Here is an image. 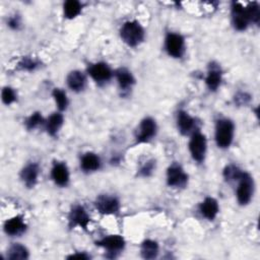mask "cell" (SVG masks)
<instances>
[{
	"label": "cell",
	"mask_w": 260,
	"mask_h": 260,
	"mask_svg": "<svg viewBox=\"0 0 260 260\" xmlns=\"http://www.w3.org/2000/svg\"><path fill=\"white\" fill-rule=\"evenodd\" d=\"M235 126L230 119H219L215 124V141L218 147H229L234 138Z\"/></svg>",
	"instance_id": "2"
},
{
	"label": "cell",
	"mask_w": 260,
	"mask_h": 260,
	"mask_svg": "<svg viewBox=\"0 0 260 260\" xmlns=\"http://www.w3.org/2000/svg\"><path fill=\"white\" fill-rule=\"evenodd\" d=\"M140 251L144 259H153L158 254V245L152 240H146L142 243Z\"/></svg>",
	"instance_id": "23"
},
{
	"label": "cell",
	"mask_w": 260,
	"mask_h": 260,
	"mask_svg": "<svg viewBox=\"0 0 260 260\" xmlns=\"http://www.w3.org/2000/svg\"><path fill=\"white\" fill-rule=\"evenodd\" d=\"M238 181L239 185L237 188V199L241 205H246L252 199L254 192V181L253 178L245 172L242 173Z\"/></svg>",
	"instance_id": "3"
},
{
	"label": "cell",
	"mask_w": 260,
	"mask_h": 260,
	"mask_svg": "<svg viewBox=\"0 0 260 260\" xmlns=\"http://www.w3.org/2000/svg\"><path fill=\"white\" fill-rule=\"evenodd\" d=\"M232 21L236 29L245 30L250 21L249 14L247 11V7L243 6L239 2L232 3Z\"/></svg>",
	"instance_id": "6"
},
{
	"label": "cell",
	"mask_w": 260,
	"mask_h": 260,
	"mask_svg": "<svg viewBox=\"0 0 260 260\" xmlns=\"http://www.w3.org/2000/svg\"><path fill=\"white\" fill-rule=\"evenodd\" d=\"M43 123V117L41 115V113L36 112L34 114H31L26 120H25V126L28 130L35 129L36 127H38L40 124Z\"/></svg>",
	"instance_id": "29"
},
{
	"label": "cell",
	"mask_w": 260,
	"mask_h": 260,
	"mask_svg": "<svg viewBox=\"0 0 260 260\" xmlns=\"http://www.w3.org/2000/svg\"><path fill=\"white\" fill-rule=\"evenodd\" d=\"M156 123L152 118H145L141 121L137 133H136V143H145L152 139L156 134Z\"/></svg>",
	"instance_id": "8"
},
{
	"label": "cell",
	"mask_w": 260,
	"mask_h": 260,
	"mask_svg": "<svg viewBox=\"0 0 260 260\" xmlns=\"http://www.w3.org/2000/svg\"><path fill=\"white\" fill-rule=\"evenodd\" d=\"M87 72L90 77L98 83H104L111 79L112 70L104 62H98L90 64L87 68Z\"/></svg>",
	"instance_id": "11"
},
{
	"label": "cell",
	"mask_w": 260,
	"mask_h": 260,
	"mask_svg": "<svg viewBox=\"0 0 260 260\" xmlns=\"http://www.w3.org/2000/svg\"><path fill=\"white\" fill-rule=\"evenodd\" d=\"M177 125H178L179 131L183 135H186V134L190 133L191 130L194 128L195 120L187 112L180 111L178 113V117H177Z\"/></svg>",
	"instance_id": "18"
},
{
	"label": "cell",
	"mask_w": 260,
	"mask_h": 260,
	"mask_svg": "<svg viewBox=\"0 0 260 260\" xmlns=\"http://www.w3.org/2000/svg\"><path fill=\"white\" fill-rule=\"evenodd\" d=\"M19 18L17 16H12L9 18V21H8V25L11 27V28H17L19 26Z\"/></svg>",
	"instance_id": "33"
},
{
	"label": "cell",
	"mask_w": 260,
	"mask_h": 260,
	"mask_svg": "<svg viewBox=\"0 0 260 260\" xmlns=\"http://www.w3.org/2000/svg\"><path fill=\"white\" fill-rule=\"evenodd\" d=\"M7 258L10 260H22L28 258L27 249L20 244H13L7 252Z\"/></svg>",
	"instance_id": "24"
},
{
	"label": "cell",
	"mask_w": 260,
	"mask_h": 260,
	"mask_svg": "<svg viewBox=\"0 0 260 260\" xmlns=\"http://www.w3.org/2000/svg\"><path fill=\"white\" fill-rule=\"evenodd\" d=\"M19 66L20 68L22 69H25V70H34L37 66H38V62L35 61L34 59L31 58H23L21 60V62L19 63Z\"/></svg>",
	"instance_id": "31"
},
{
	"label": "cell",
	"mask_w": 260,
	"mask_h": 260,
	"mask_svg": "<svg viewBox=\"0 0 260 260\" xmlns=\"http://www.w3.org/2000/svg\"><path fill=\"white\" fill-rule=\"evenodd\" d=\"M80 166L81 169L85 172H93L100 169L101 159L95 153L87 152L81 157Z\"/></svg>",
	"instance_id": "20"
},
{
	"label": "cell",
	"mask_w": 260,
	"mask_h": 260,
	"mask_svg": "<svg viewBox=\"0 0 260 260\" xmlns=\"http://www.w3.org/2000/svg\"><path fill=\"white\" fill-rule=\"evenodd\" d=\"M68 259H88L89 256L86 255L85 253H75V254H72L70 256L67 257Z\"/></svg>",
	"instance_id": "34"
},
{
	"label": "cell",
	"mask_w": 260,
	"mask_h": 260,
	"mask_svg": "<svg viewBox=\"0 0 260 260\" xmlns=\"http://www.w3.org/2000/svg\"><path fill=\"white\" fill-rule=\"evenodd\" d=\"M206 138L205 135L200 132L192 134L189 142V150L194 160L201 162L204 160L206 153Z\"/></svg>",
	"instance_id": "4"
},
{
	"label": "cell",
	"mask_w": 260,
	"mask_h": 260,
	"mask_svg": "<svg viewBox=\"0 0 260 260\" xmlns=\"http://www.w3.org/2000/svg\"><path fill=\"white\" fill-rule=\"evenodd\" d=\"M62 124H63V116H62V114H60V113L52 114L48 118L47 123H46L47 132L51 136H56V134L58 133V131L62 127Z\"/></svg>",
	"instance_id": "22"
},
{
	"label": "cell",
	"mask_w": 260,
	"mask_h": 260,
	"mask_svg": "<svg viewBox=\"0 0 260 260\" xmlns=\"http://www.w3.org/2000/svg\"><path fill=\"white\" fill-rule=\"evenodd\" d=\"M242 171L236 167V166H228L224 171H223V176H224V179L226 181H238V179L240 178V176L242 175Z\"/></svg>",
	"instance_id": "28"
},
{
	"label": "cell",
	"mask_w": 260,
	"mask_h": 260,
	"mask_svg": "<svg viewBox=\"0 0 260 260\" xmlns=\"http://www.w3.org/2000/svg\"><path fill=\"white\" fill-rule=\"evenodd\" d=\"M1 96H2V102L5 105H10L16 100V94H15L14 90L11 87H8V86L3 88Z\"/></svg>",
	"instance_id": "30"
},
{
	"label": "cell",
	"mask_w": 260,
	"mask_h": 260,
	"mask_svg": "<svg viewBox=\"0 0 260 260\" xmlns=\"http://www.w3.org/2000/svg\"><path fill=\"white\" fill-rule=\"evenodd\" d=\"M188 182V175L178 164H173L167 171V183L174 188L184 187Z\"/></svg>",
	"instance_id": "7"
},
{
	"label": "cell",
	"mask_w": 260,
	"mask_h": 260,
	"mask_svg": "<svg viewBox=\"0 0 260 260\" xmlns=\"http://www.w3.org/2000/svg\"><path fill=\"white\" fill-rule=\"evenodd\" d=\"M205 83L207 87L212 91L218 88V86L221 83V71L218 66L214 64L210 65L205 78Z\"/></svg>",
	"instance_id": "17"
},
{
	"label": "cell",
	"mask_w": 260,
	"mask_h": 260,
	"mask_svg": "<svg viewBox=\"0 0 260 260\" xmlns=\"http://www.w3.org/2000/svg\"><path fill=\"white\" fill-rule=\"evenodd\" d=\"M120 36L126 45L136 47L144 39V29L138 21L129 20L123 23L120 29Z\"/></svg>",
	"instance_id": "1"
},
{
	"label": "cell",
	"mask_w": 260,
	"mask_h": 260,
	"mask_svg": "<svg viewBox=\"0 0 260 260\" xmlns=\"http://www.w3.org/2000/svg\"><path fill=\"white\" fill-rule=\"evenodd\" d=\"M53 98L57 104V107L60 111H63L67 108L68 106V99L66 93L60 89V88H55L53 90Z\"/></svg>",
	"instance_id": "26"
},
{
	"label": "cell",
	"mask_w": 260,
	"mask_h": 260,
	"mask_svg": "<svg viewBox=\"0 0 260 260\" xmlns=\"http://www.w3.org/2000/svg\"><path fill=\"white\" fill-rule=\"evenodd\" d=\"M52 179L59 186H66L69 182V172L65 164L63 162H55L52 172Z\"/></svg>",
	"instance_id": "13"
},
{
	"label": "cell",
	"mask_w": 260,
	"mask_h": 260,
	"mask_svg": "<svg viewBox=\"0 0 260 260\" xmlns=\"http://www.w3.org/2000/svg\"><path fill=\"white\" fill-rule=\"evenodd\" d=\"M153 162H154L153 160H148L147 162H145L139 170V174L143 177H148L153 172V169H154Z\"/></svg>",
	"instance_id": "32"
},
{
	"label": "cell",
	"mask_w": 260,
	"mask_h": 260,
	"mask_svg": "<svg viewBox=\"0 0 260 260\" xmlns=\"http://www.w3.org/2000/svg\"><path fill=\"white\" fill-rule=\"evenodd\" d=\"M199 209H200L201 214L205 218H207L209 220H213L216 217L217 213H218L217 201L212 197H207L200 204Z\"/></svg>",
	"instance_id": "15"
},
{
	"label": "cell",
	"mask_w": 260,
	"mask_h": 260,
	"mask_svg": "<svg viewBox=\"0 0 260 260\" xmlns=\"http://www.w3.org/2000/svg\"><path fill=\"white\" fill-rule=\"evenodd\" d=\"M85 83H86L85 75L78 70L71 71L67 76V84L69 88L72 89L73 91L82 90L85 86Z\"/></svg>",
	"instance_id": "19"
},
{
	"label": "cell",
	"mask_w": 260,
	"mask_h": 260,
	"mask_svg": "<svg viewBox=\"0 0 260 260\" xmlns=\"http://www.w3.org/2000/svg\"><path fill=\"white\" fill-rule=\"evenodd\" d=\"M39 176V167L37 164H29L25 166L20 174L21 180L23 181L24 185L28 188H31L36 185Z\"/></svg>",
	"instance_id": "14"
},
{
	"label": "cell",
	"mask_w": 260,
	"mask_h": 260,
	"mask_svg": "<svg viewBox=\"0 0 260 260\" xmlns=\"http://www.w3.org/2000/svg\"><path fill=\"white\" fill-rule=\"evenodd\" d=\"M25 223L21 216H14L10 219H7L4 223V231L7 235L17 236L22 234L25 231Z\"/></svg>",
	"instance_id": "16"
},
{
	"label": "cell",
	"mask_w": 260,
	"mask_h": 260,
	"mask_svg": "<svg viewBox=\"0 0 260 260\" xmlns=\"http://www.w3.org/2000/svg\"><path fill=\"white\" fill-rule=\"evenodd\" d=\"M95 207L102 214H116L119 212L120 203L115 196L101 195L95 201Z\"/></svg>",
	"instance_id": "9"
},
{
	"label": "cell",
	"mask_w": 260,
	"mask_h": 260,
	"mask_svg": "<svg viewBox=\"0 0 260 260\" xmlns=\"http://www.w3.org/2000/svg\"><path fill=\"white\" fill-rule=\"evenodd\" d=\"M165 47L168 54L174 58H181L185 52V41L180 34L169 32L166 37Z\"/></svg>",
	"instance_id": "5"
},
{
	"label": "cell",
	"mask_w": 260,
	"mask_h": 260,
	"mask_svg": "<svg viewBox=\"0 0 260 260\" xmlns=\"http://www.w3.org/2000/svg\"><path fill=\"white\" fill-rule=\"evenodd\" d=\"M68 220H69V225L71 228L78 226L83 230H87L88 223L90 221V217L87 214L86 210L83 208V206L75 205L69 213Z\"/></svg>",
	"instance_id": "10"
},
{
	"label": "cell",
	"mask_w": 260,
	"mask_h": 260,
	"mask_svg": "<svg viewBox=\"0 0 260 260\" xmlns=\"http://www.w3.org/2000/svg\"><path fill=\"white\" fill-rule=\"evenodd\" d=\"M246 7H247V11H248V14H249L250 21L258 24L259 21H260L259 4L257 2H252V3H249Z\"/></svg>",
	"instance_id": "27"
},
{
	"label": "cell",
	"mask_w": 260,
	"mask_h": 260,
	"mask_svg": "<svg viewBox=\"0 0 260 260\" xmlns=\"http://www.w3.org/2000/svg\"><path fill=\"white\" fill-rule=\"evenodd\" d=\"M96 245L107 249L109 252H118L124 248L125 241L119 235H111L98 241Z\"/></svg>",
	"instance_id": "12"
},
{
	"label": "cell",
	"mask_w": 260,
	"mask_h": 260,
	"mask_svg": "<svg viewBox=\"0 0 260 260\" xmlns=\"http://www.w3.org/2000/svg\"><path fill=\"white\" fill-rule=\"evenodd\" d=\"M116 78L119 86L123 90H127L134 84V77L131 72L126 68H119L116 71Z\"/></svg>",
	"instance_id": "21"
},
{
	"label": "cell",
	"mask_w": 260,
	"mask_h": 260,
	"mask_svg": "<svg viewBox=\"0 0 260 260\" xmlns=\"http://www.w3.org/2000/svg\"><path fill=\"white\" fill-rule=\"evenodd\" d=\"M64 15L68 19H72L76 17L80 12L82 5L80 4L79 1L76 0H69L64 3Z\"/></svg>",
	"instance_id": "25"
}]
</instances>
